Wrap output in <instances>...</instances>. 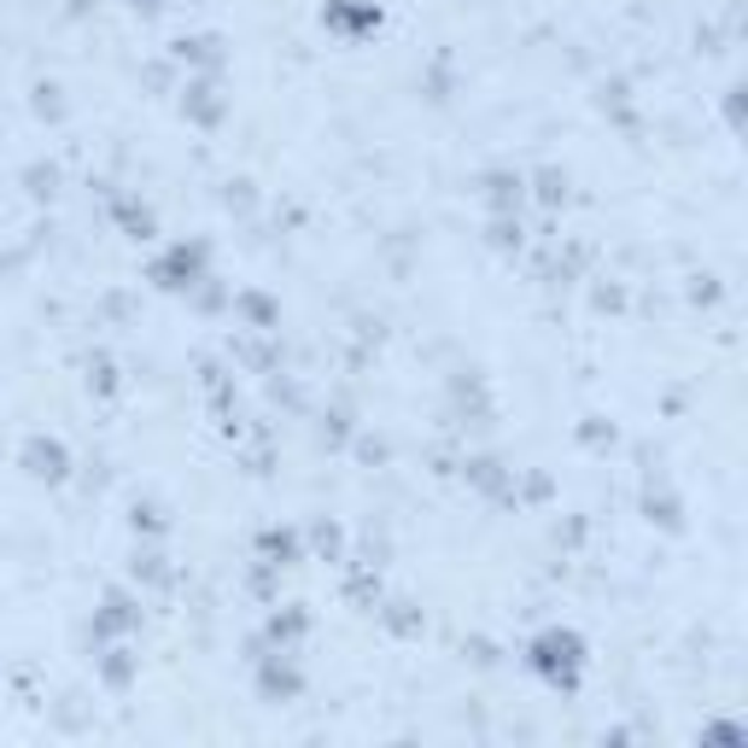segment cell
Listing matches in <instances>:
<instances>
[{"mask_svg":"<svg viewBox=\"0 0 748 748\" xmlns=\"http://www.w3.org/2000/svg\"><path fill=\"white\" fill-rule=\"evenodd\" d=\"M579 661H585V655H579L573 632H544L532 643V667L544 673L550 684H561V690H573V684H579Z\"/></svg>","mask_w":748,"mask_h":748,"instance_id":"6da1fadb","label":"cell"},{"mask_svg":"<svg viewBox=\"0 0 748 748\" xmlns=\"http://www.w3.org/2000/svg\"><path fill=\"white\" fill-rule=\"evenodd\" d=\"M199 258H205L199 246H194V252H187V246H176V252H170V263L158 269V281H164V287H194V276H199Z\"/></svg>","mask_w":748,"mask_h":748,"instance_id":"7a4b0ae2","label":"cell"},{"mask_svg":"<svg viewBox=\"0 0 748 748\" xmlns=\"http://www.w3.org/2000/svg\"><path fill=\"white\" fill-rule=\"evenodd\" d=\"M263 690H269V696H276V690H281V696H293V690H299V673H287V667H269V673H263Z\"/></svg>","mask_w":748,"mask_h":748,"instance_id":"3957f363","label":"cell"},{"mask_svg":"<svg viewBox=\"0 0 748 748\" xmlns=\"http://www.w3.org/2000/svg\"><path fill=\"white\" fill-rule=\"evenodd\" d=\"M129 7H147V12H153V7H158V0H129Z\"/></svg>","mask_w":748,"mask_h":748,"instance_id":"277c9868","label":"cell"}]
</instances>
